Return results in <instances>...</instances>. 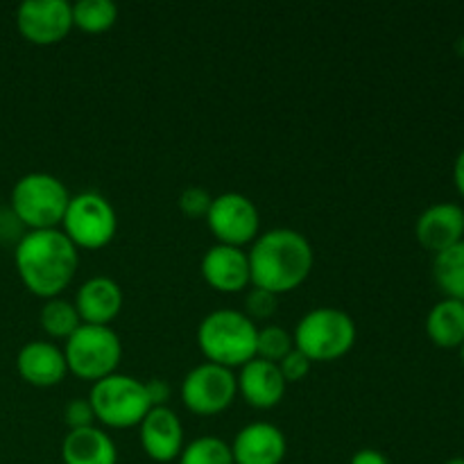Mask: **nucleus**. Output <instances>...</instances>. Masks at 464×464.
Returning a JSON list of instances; mask_svg holds the SVG:
<instances>
[{"mask_svg": "<svg viewBox=\"0 0 464 464\" xmlns=\"http://www.w3.org/2000/svg\"><path fill=\"white\" fill-rule=\"evenodd\" d=\"M179 464H234L229 442L216 435H202L188 442L177 458Z\"/></svg>", "mask_w": 464, "mask_h": 464, "instance_id": "obj_24", "label": "nucleus"}, {"mask_svg": "<svg viewBox=\"0 0 464 464\" xmlns=\"http://www.w3.org/2000/svg\"><path fill=\"white\" fill-rule=\"evenodd\" d=\"M139 440L145 456L154 462H175L184 451V424L168 406H154L139 424Z\"/></svg>", "mask_w": 464, "mask_h": 464, "instance_id": "obj_12", "label": "nucleus"}, {"mask_svg": "<svg viewBox=\"0 0 464 464\" xmlns=\"http://www.w3.org/2000/svg\"><path fill=\"white\" fill-rule=\"evenodd\" d=\"M118 5L111 0H77L72 5V27L89 34H100L116 25Z\"/></svg>", "mask_w": 464, "mask_h": 464, "instance_id": "obj_23", "label": "nucleus"}, {"mask_svg": "<svg viewBox=\"0 0 464 464\" xmlns=\"http://www.w3.org/2000/svg\"><path fill=\"white\" fill-rule=\"evenodd\" d=\"M145 390H148V397H150V401H152V408L154 406H168V401H170L172 388L168 381L152 379L145 383Z\"/></svg>", "mask_w": 464, "mask_h": 464, "instance_id": "obj_30", "label": "nucleus"}, {"mask_svg": "<svg viewBox=\"0 0 464 464\" xmlns=\"http://www.w3.org/2000/svg\"><path fill=\"white\" fill-rule=\"evenodd\" d=\"M453 184H456V190L464 199V150L458 154L456 161H453Z\"/></svg>", "mask_w": 464, "mask_h": 464, "instance_id": "obj_32", "label": "nucleus"}, {"mask_svg": "<svg viewBox=\"0 0 464 464\" xmlns=\"http://www.w3.org/2000/svg\"><path fill=\"white\" fill-rule=\"evenodd\" d=\"M349 464H390V460L379 449H358Z\"/></svg>", "mask_w": 464, "mask_h": 464, "instance_id": "obj_31", "label": "nucleus"}, {"mask_svg": "<svg viewBox=\"0 0 464 464\" xmlns=\"http://www.w3.org/2000/svg\"><path fill=\"white\" fill-rule=\"evenodd\" d=\"M204 220L218 243L231 247L252 245L261 234V213L256 204L247 195L236 190L216 195Z\"/></svg>", "mask_w": 464, "mask_h": 464, "instance_id": "obj_10", "label": "nucleus"}, {"mask_svg": "<svg viewBox=\"0 0 464 464\" xmlns=\"http://www.w3.org/2000/svg\"><path fill=\"white\" fill-rule=\"evenodd\" d=\"M415 236L429 252L440 254L464 240V208L460 204L440 202L420 213Z\"/></svg>", "mask_w": 464, "mask_h": 464, "instance_id": "obj_16", "label": "nucleus"}, {"mask_svg": "<svg viewBox=\"0 0 464 464\" xmlns=\"http://www.w3.org/2000/svg\"><path fill=\"white\" fill-rule=\"evenodd\" d=\"M276 306H279V297L272 293H267V290H261V288H254L247 290V295H245V315L249 317V320H270L272 315L276 313Z\"/></svg>", "mask_w": 464, "mask_h": 464, "instance_id": "obj_27", "label": "nucleus"}, {"mask_svg": "<svg viewBox=\"0 0 464 464\" xmlns=\"http://www.w3.org/2000/svg\"><path fill=\"white\" fill-rule=\"evenodd\" d=\"M276 365H279L285 383H297V381L306 379L308 372H311V367H313V362L308 361V358L304 356L299 349H293V352H290L285 358H281Z\"/></svg>", "mask_w": 464, "mask_h": 464, "instance_id": "obj_29", "label": "nucleus"}, {"mask_svg": "<svg viewBox=\"0 0 464 464\" xmlns=\"http://www.w3.org/2000/svg\"><path fill=\"white\" fill-rule=\"evenodd\" d=\"M211 202L213 195L208 193L207 188H202V186H188V188L181 190L179 198H177L179 211L184 213L186 218H195V220H198V218H207Z\"/></svg>", "mask_w": 464, "mask_h": 464, "instance_id": "obj_26", "label": "nucleus"}, {"mask_svg": "<svg viewBox=\"0 0 464 464\" xmlns=\"http://www.w3.org/2000/svg\"><path fill=\"white\" fill-rule=\"evenodd\" d=\"M89 403L95 421L104 429H134L152 411L143 381L130 374H111L91 385Z\"/></svg>", "mask_w": 464, "mask_h": 464, "instance_id": "obj_6", "label": "nucleus"}, {"mask_svg": "<svg viewBox=\"0 0 464 464\" xmlns=\"http://www.w3.org/2000/svg\"><path fill=\"white\" fill-rule=\"evenodd\" d=\"M14 266L34 297H62L80 266V254L62 229L25 231L14 249Z\"/></svg>", "mask_w": 464, "mask_h": 464, "instance_id": "obj_2", "label": "nucleus"}, {"mask_svg": "<svg viewBox=\"0 0 464 464\" xmlns=\"http://www.w3.org/2000/svg\"><path fill=\"white\" fill-rule=\"evenodd\" d=\"M16 27L34 45H53L72 30V5L66 0H25L16 9Z\"/></svg>", "mask_w": 464, "mask_h": 464, "instance_id": "obj_11", "label": "nucleus"}, {"mask_svg": "<svg viewBox=\"0 0 464 464\" xmlns=\"http://www.w3.org/2000/svg\"><path fill=\"white\" fill-rule=\"evenodd\" d=\"M125 295L111 276H91L75 295V308L82 324L109 326L122 311Z\"/></svg>", "mask_w": 464, "mask_h": 464, "instance_id": "obj_18", "label": "nucleus"}, {"mask_svg": "<svg viewBox=\"0 0 464 464\" xmlns=\"http://www.w3.org/2000/svg\"><path fill=\"white\" fill-rule=\"evenodd\" d=\"M39 322L41 329L54 340H68L82 326L75 304L63 297L45 299L39 313Z\"/></svg>", "mask_w": 464, "mask_h": 464, "instance_id": "obj_22", "label": "nucleus"}, {"mask_svg": "<svg viewBox=\"0 0 464 464\" xmlns=\"http://www.w3.org/2000/svg\"><path fill=\"white\" fill-rule=\"evenodd\" d=\"M356 322L343 308L320 306L308 311L295 326V349L311 362H334L356 344Z\"/></svg>", "mask_w": 464, "mask_h": 464, "instance_id": "obj_4", "label": "nucleus"}, {"mask_svg": "<svg viewBox=\"0 0 464 464\" xmlns=\"http://www.w3.org/2000/svg\"><path fill=\"white\" fill-rule=\"evenodd\" d=\"M426 335L440 349H460L464 343V302L444 297L435 304L426 315Z\"/></svg>", "mask_w": 464, "mask_h": 464, "instance_id": "obj_20", "label": "nucleus"}, {"mask_svg": "<svg viewBox=\"0 0 464 464\" xmlns=\"http://www.w3.org/2000/svg\"><path fill=\"white\" fill-rule=\"evenodd\" d=\"M199 270L204 281L218 293H243L252 285L249 258L243 247L216 243L204 252Z\"/></svg>", "mask_w": 464, "mask_h": 464, "instance_id": "obj_14", "label": "nucleus"}, {"mask_svg": "<svg viewBox=\"0 0 464 464\" xmlns=\"http://www.w3.org/2000/svg\"><path fill=\"white\" fill-rule=\"evenodd\" d=\"M247 258L254 288L267 290L279 297L297 290L311 276L315 252L302 231L276 227L258 234Z\"/></svg>", "mask_w": 464, "mask_h": 464, "instance_id": "obj_1", "label": "nucleus"}, {"mask_svg": "<svg viewBox=\"0 0 464 464\" xmlns=\"http://www.w3.org/2000/svg\"><path fill=\"white\" fill-rule=\"evenodd\" d=\"M181 401L193 415L216 417L234 403L238 394L234 370L202 362L195 365L181 381Z\"/></svg>", "mask_w": 464, "mask_h": 464, "instance_id": "obj_9", "label": "nucleus"}, {"mask_svg": "<svg viewBox=\"0 0 464 464\" xmlns=\"http://www.w3.org/2000/svg\"><path fill=\"white\" fill-rule=\"evenodd\" d=\"M63 421H66L68 430L95 426V415H93V408H91L89 399L77 397V399H72V401H68L66 408H63Z\"/></svg>", "mask_w": 464, "mask_h": 464, "instance_id": "obj_28", "label": "nucleus"}, {"mask_svg": "<svg viewBox=\"0 0 464 464\" xmlns=\"http://www.w3.org/2000/svg\"><path fill=\"white\" fill-rule=\"evenodd\" d=\"M16 372L27 385L34 388H54L68 374L63 349L50 340H32L23 344L16 356Z\"/></svg>", "mask_w": 464, "mask_h": 464, "instance_id": "obj_17", "label": "nucleus"}, {"mask_svg": "<svg viewBox=\"0 0 464 464\" xmlns=\"http://www.w3.org/2000/svg\"><path fill=\"white\" fill-rule=\"evenodd\" d=\"M63 464H118L116 442L100 426L68 430L62 442Z\"/></svg>", "mask_w": 464, "mask_h": 464, "instance_id": "obj_19", "label": "nucleus"}, {"mask_svg": "<svg viewBox=\"0 0 464 464\" xmlns=\"http://www.w3.org/2000/svg\"><path fill=\"white\" fill-rule=\"evenodd\" d=\"M68 372L82 381H98L116 374L122 361L121 335L111 326L82 324L63 344Z\"/></svg>", "mask_w": 464, "mask_h": 464, "instance_id": "obj_7", "label": "nucleus"}, {"mask_svg": "<svg viewBox=\"0 0 464 464\" xmlns=\"http://www.w3.org/2000/svg\"><path fill=\"white\" fill-rule=\"evenodd\" d=\"M62 231L77 249H102L116 238L118 216L113 204L95 190L71 195Z\"/></svg>", "mask_w": 464, "mask_h": 464, "instance_id": "obj_8", "label": "nucleus"}, {"mask_svg": "<svg viewBox=\"0 0 464 464\" xmlns=\"http://www.w3.org/2000/svg\"><path fill=\"white\" fill-rule=\"evenodd\" d=\"M460 356H462V362H464V343H462V347H460Z\"/></svg>", "mask_w": 464, "mask_h": 464, "instance_id": "obj_34", "label": "nucleus"}, {"mask_svg": "<svg viewBox=\"0 0 464 464\" xmlns=\"http://www.w3.org/2000/svg\"><path fill=\"white\" fill-rule=\"evenodd\" d=\"M295 349L293 334L284 329V326L267 324L263 329H258L256 335V358H263V361L279 362L281 358L288 356Z\"/></svg>", "mask_w": 464, "mask_h": 464, "instance_id": "obj_25", "label": "nucleus"}, {"mask_svg": "<svg viewBox=\"0 0 464 464\" xmlns=\"http://www.w3.org/2000/svg\"><path fill=\"white\" fill-rule=\"evenodd\" d=\"M71 193L66 184L50 172H27L14 184L9 195L12 216L27 227V231L59 229Z\"/></svg>", "mask_w": 464, "mask_h": 464, "instance_id": "obj_5", "label": "nucleus"}, {"mask_svg": "<svg viewBox=\"0 0 464 464\" xmlns=\"http://www.w3.org/2000/svg\"><path fill=\"white\" fill-rule=\"evenodd\" d=\"M258 329L243 311H211L198 326V344L207 362L236 370L256 358Z\"/></svg>", "mask_w": 464, "mask_h": 464, "instance_id": "obj_3", "label": "nucleus"}, {"mask_svg": "<svg viewBox=\"0 0 464 464\" xmlns=\"http://www.w3.org/2000/svg\"><path fill=\"white\" fill-rule=\"evenodd\" d=\"M231 447L234 464H284L288 440L270 421H252L236 433Z\"/></svg>", "mask_w": 464, "mask_h": 464, "instance_id": "obj_13", "label": "nucleus"}, {"mask_svg": "<svg viewBox=\"0 0 464 464\" xmlns=\"http://www.w3.org/2000/svg\"><path fill=\"white\" fill-rule=\"evenodd\" d=\"M444 464H464V458H451V460H447Z\"/></svg>", "mask_w": 464, "mask_h": 464, "instance_id": "obj_33", "label": "nucleus"}, {"mask_svg": "<svg viewBox=\"0 0 464 464\" xmlns=\"http://www.w3.org/2000/svg\"><path fill=\"white\" fill-rule=\"evenodd\" d=\"M238 383V394L245 399V403L256 411H272L279 406L285 397V383L284 374H281L279 365L263 358H252L240 367V374L236 376Z\"/></svg>", "mask_w": 464, "mask_h": 464, "instance_id": "obj_15", "label": "nucleus"}, {"mask_svg": "<svg viewBox=\"0 0 464 464\" xmlns=\"http://www.w3.org/2000/svg\"><path fill=\"white\" fill-rule=\"evenodd\" d=\"M433 279L447 299L464 302V240L433 256Z\"/></svg>", "mask_w": 464, "mask_h": 464, "instance_id": "obj_21", "label": "nucleus"}]
</instances>
